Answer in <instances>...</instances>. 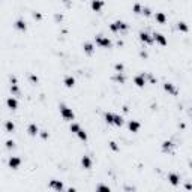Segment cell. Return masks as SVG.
Here are the masks:
<instances>
[{
    "instance_id": "4",
    "label": "cell",
    "mask_w": 192,
    "mask_h": 192,
    "mask_svg": "<svg viewBox=\"0 0 192 192\" xmlns=\"http://www.w3.org/2000/svg\"><path fill=\"white\" fill-rule=\"evenodd\" d=\"M153 41L158 42V44H159V45H162V47H165V45L168 44L167 38H165L162 33H153Z\"/></svg>"
},
{
    "instance_id": "5",
    "label": "cell",
    "mask_w": 192,
    "mask_h": 192,
    "mask_svg": "<svg viewBox=\"0 0 192 192\" xmlns=\"http://www.w3.org/2000/svg\"><path fill=\"white\" fill-rule=\"evenodd\" d=\"M8 164H9V167H11L12 170H18L20 165H21V158H18V156H11Z\"/></svg>"
},
{
    "instance_id": "8",
    "label": "cell",
    "mask_w": 192,
    "mask_h": 192,
    "mask_svg": "<svg viewBox=\"0 0 192 192\" xmlns=\"http://www.w3.org/2000/svg\"><path fill=\"white\" fill-rule=\"evenodd\" d=\"M90 6H92V9H93L95 12H99V11L104 8V2H102V0H92Z\"/></svg>"
},
{
    "instance_id": "10",
    "label": "cell",
    "mask_w": 192,
    "mask_h": 192,
    "mask_svg": "<svg viewBox=\"0 0 192 192\" xmlns=\"http://www.w3.org/2000/svg\"><path fill=\"white\" fill-rule=\"evenodd\" d=\"M6 105H8L9 110H17V108H18V101H17L14 96H11V98L6 99Z\"/></svg>"
},
{
    "instance_id": "17",
    "label": "cell",
    "mask_w": 192,
    "mask_h": 192,
    "mask_svg": "<svg viewBox=\"0 0 192 192\" xmlns=\"http://www.w3.org/2000/svg\"><path fill=\"white\" fill-rule=\"evenodd\" d=\"M155 20L159 23V24H165L167 23V15L164 12H156L155 14Z\"/></svg>"
},
{
    "instance_id": "20",
    "label": "cell",
    "mask_w": 192,
    "mask_h": 192,
    "mask_svg": "<svg viewBox=\"0 0 192 192\" xmlns=\"http://www.w3.org/2000/svg\"><path fill=\"white\" fill-rule=\"evenodd\" d=\"M83 48H84V53H86V54H89V56H90V54H93V51H95V45H93L92 42H86Z\"/></svg>"
},
{
    "instance_id": "25",
    "label": "cell",
    "mask_w": 192,
    "mask_h": 192,
    "mask_svg": "<svg viewBox=\"0 0 192 192\" xmlns=\"http://www.w3.org/2000/svg\"><path fill=\"white\" fill-rule=\"evenodd\" d=\"M171 146H173V143H171L170 140H167V141L162 143V150H164V152H168V150L171 149Z\"/></svg>"
},
{
    "instance_id": "2",
    "label": "cell",
    "mask_w": 192,
    "mask_h": 192,
    "mask_svg": "<svg viewBox=\"0 0 192 192\" xmlns=\"http://www.w3.org/2000/svg\"><path fill=\"white\" fill-rule=\"evenodd\" d=\"M60 114H62V117H63L65 120H69V122L74 120V117H75L72 108H69V107H66V105H60Z\"/></svg>"
},
{
    "instance_id": "24",
    "label": "cell",
    "mask_w": 192,
    "mask_h": 192,
    "mask_svg": "<svg viewBox=\"0 0 192 192\" xmlns=\"http://www.w3.org/2000/svg\"><path fill=\"white\" fill-rule=\"evenodd\" d=\"M77 137H78L81 141H87V134H86L83 129H80L78 132H77Z\"/></svg>"
},
{
    "instance_id": "11",
    "label": "cell",
    "mask_w": 192,
    "mask_h": 192,
    "mask_svg": "<svg viewBox=\"0 0 192 192\" xmlns=\"http://www.w3.org/2000/svg\"><path fill=\"white\" fill-rule=\"evenodd\" d=\"M128 128H129V131H131V132H138V131H140V128H141V125H140V122H137V120H129Z\"/></svg>"
},
{
    "instance_id": "21",
    "label": "cell",
    "mask_w": 192,
    "mask_h": 192,
    "mask_svg": "<svg viewBox=\"0 0 192 192\" xmlns=\"http://www.w3.org/2000/svg\"><path fill=\"white\" fill-rule=\"evenodd\" d=\"M114 80H116L117 83H120V84H123L126 78H125V75H123V72H117V74H116V77H114Z\"/></svg>"
},
{
    "instance_id": "15",
    "label": "cell",
    "mask_w": 192,
    "mask_h": 192,
    "mask_svg": "<svg viewBox=\"0 0 192 192\" xmlns=\"http://www.w3.org/2000/svg\"><path fill=\"white\" fill-rule=\"evenodd\" d=\"M140 39H141V42H144V44H152V42H153V38H150V35H149L147 32H141V33H140Z\"/></svg>"
},
{
    "instance_id": "28",
    "label": "cell",
    "mask_w": 192,
    "mask_h": 192,
    "mask_svg": "<svg viewBox=\"0 0 192 192\" xmlns=\"http://www.w3.org/2000/svg\"><path fill=\"white\" fill-rule=\"evenodd\" d=\"M141 9H143V6H141L140 3H135V5L132 6V11H134L135 14H141Z\"/></svg>"
},
{
    "instance_id": "19",
    "label": "cell",
    "mask_w": 192,
    "mask_h": 192,
    "mask_svg": "<svg viewBox=\"0 0 192 192\" xmlns=\"http://www.w3.org/2000/svg\"><path fill=\"white\" fill-rule=\"evenodd\" d=\"M113 125L114 126H122L123 125V117L119 116V114H114L113 116Z\"/></svg>"
},
{
    "instance_id": "14",
    "label": "cell",
    "mask_w": 192,
    "mask_h": 192,
    "mask_svg": "<svg viewBox=\"0 0 192 192\" xmlns=\"http://www.w3.org/2000/svg\"><path fill=\"white\" fill-rule=\"evenodd\" d=\"M168 180H170V183H171L173 186H177V185L180 183V177H179V174H176V173H170V174H168Z\"/></svg>"
},
{
    "instance_id": "13",
    "label": "cell",
    "mask_w": 192,
    "mask_h": 192,
    "mask_svg": "<svg viewBox=\"0 0 192 192\" xmlns=\"http://www.w3.org/2000/svg\"><path fill=\"white\" fill-rule=\"evenodd\" d=\"M27 132H29L30 137H36L38 134H39V128L36 126V123H30L29 128H27Z\"/></svg>"
},
{
    "instance_id": "33",
    "label": "cell",
    "mask_w": 192,
    "mask_h": 192,
    "mask_svg": "<svg viewBox=\"0 0 192 192\" xmlns=\"http://www.w3.org/2000/svg\"><path fill=\"white\" fill-rule=\"evenodd\" d=\"M114 68H116L117 72H122V71H123V65H122V63H116V66H114Z\"/></svg>"
},
{
    "instance_id": "31",
    "label": "cell",
    "mask_w": 192,
    "mask_h": 192,
    "mask_svg": "<svg viewBox=\"0 0 192 192\" xmlns=\"http://www.w3.org/2000/svg\"><path fill=\"white\" fill-rule=\"evenodd\" d=\"M11 92H12L14 95H18V92H20L18 86H17V84H12V86H11Z\"/></svg>"
},
{
    "instance_id": "7",
    "label": "cell",
    "mask_w": 192,
    "mask_h": 192,
    "mask_svg": "<svg viewBox=\"0 0 192 192\" xmlns=\"http://www.w3.org/2000/svg\"><path fill=\"white\" fill-rule=\"evenodd\" d=\"M81 165H83V168L90 170V168H92V165H93L92 158H90V156H83V158H81Z\"/></svg>"
},
{
    "instance_id": "1",
    "label": "cell",
    "mask_w": 192,
    "mask_h": 192,
    "mask_svg": "<svg viewBox=\"0 0 192 192\" xmlns=\"http://www.w3.org/2000/svg\"><path fill=\"white\" fill-rule=\"evenodd\" d=\"M95 41H96V45H99L101 48H110L111 47V41L108 39V36L98 35V36H95Z\"/></svg>"
},
{
    "instance_id": "36",
    "label": "cell",
    "mask_w": 192,
    "mask_h": 192,
    "mask_svg": "<svg viewBox=\"0 0 192 192\" xmlns=\"http://www.w3.org/2000/svg\"><path fill=\"white\" fill-rule=\"evenodd\" d=\"M33 15H35V18H38V20H41V18H42V15H41V14H36V12H35Z\"/></svg>"
},
{
    "instance_id": "30",
    "label": "cell",
    "mask_w": 192,
    "mask_h": 192,
    "mask_svg": "<svg viewBox=\"0 0 192 192\" xmlns=\"http://www.w3.org/2000/svg\"><path fill=\"white\" fill-rule=\"evenodd\" d=\"M110 147H111V150H113V152H119V146H117V143L111 141V143H110Z\"/></svg>"
},
{
    "instance_id": "29",
    "label": "cell",
    "mask_w": 192,
    "mask_h": 192,
    "mask_svg": "<svg viewBox=\"0 0 192 192\" xmlns=\"http://www.w3.org/2000/svg\"><path fill=\"white\" fill-rule=\"evenodd\" d=\"M141 14L146 15V17H150V15H152V11H150V8H143V9H141Z\"/></svg>"
},
{
    "instance_id": "32",
    "label": "cell",
    "mask_w": 192,
    "mask_h": 192,
    "mask_svg": "<svg viewBox=\"0 0 192 192\" xmlns=\"http://www.w3.org/2000/svg\"><path fill=\"white\" fill-rule=\"evenodd\" d=\"M96 189H98V191H107V192H108V191H110V186H107V185H99Z\"/></svg>"
},
{
    "instance_id": "35",
    "label": "cell",
    "mask_w": 192,
    "mask_h": 192,
    "mask_svg": "<svg viewBox=\"0 0 192 192\" xmlns=\"http://www.w3.org/2000/svg\"><path fill=\"white\" fill-rule=\"evenodd\" d=\"M30 80H32V83H38V77L36 75H30Z\"/></svg>"
},
{
    "instance_id": "16",
    "label": "cell",
    "mask_w": 192,
    "mask_h": 192,
    "mask_svg": "<svg viewBox=\"0 0 192 192\" xmlns=\"http://www.w3.org/2000/svg\"><path fill=\"white\" fill-rule=\"evenodd\" d=\"M15 29H17V30H20V32H26V29H27L26 21H24L23 18L17 20V21H15Z\"/></svg>"
},
{
    "instance_id": "27",
    "label": "cell",
    "mask_w": 192,
    "mask_h": 192,
    "mask_svg": "<svg viewBox=\"0 0 192 192\" xmlns=\"http://www.w3.org/2000/svg\"><path fill=\"white\" fill-rule=\"evenodd\" d=\"M177 27H179V30H180V32H185V33L189 30V29H188V26H186V23H183V21H180Z\"/></svg>"
},
{
    "instance_id": "9",
    "label": "cell",
    "mask_w": 192,
    "mask_h": 192,
    "mask_svg": "<svg viewBox=\"0 0 192 192\" xmlns=\"http://www.w3.org/2000/svg\"><path fill=\"white\" fill-rule=\"evenodd\" d=\"M63 84H65V87H68V89H72V87L75 86V78H74L72 75H68V77H65Z\"/></svg>"
},
{
    "instance_id": "37",
    "label": "cell",
    "mask_w": 192,
    "mask_h": 192,
    "mask_svg": "<svg viewBox=\"0 0 192 192\" xmlns=\"http://www.w3.org/2000/svg\"><path fill=\"white\" fill-rule=\"evenodd\" d=\"M41 135H42V138H48V134H47V132H42Z\"/></svg>"
},
{
    "instance_id": "3",
    "label": "cell",
    "mask_w": 192,
    "mask_h": 192,
    "mask_svg": "<svg viewBox=\"0 0 192 192\" xmlns=\"http://www.w3.org/2000/svg\"><path fill=\"white\" fill-rule=\"evenodd\" d=\"M110 29H111V32L117 33V32H123V30H126V29H128V24H126L125 21L117 20V21H114V23L110 26Z\"/></svg>"
},
{
    "instance_id": "6",
    "label": "cell",
    "mask_w": 192,
    "mask_h": 192,
    "mask_svg": "<svg viewBox=\"0 0 192 192\" xmlns=\"http://www.w3.org/2000/svg\"><path fill=\"white\" fill-rule=\"evenodd\" d=\"M134 84H135L137 87H144V84H146L144 74H140V75H137V77H135V78H134Z\"/></svg>"
},
{
    "instance_id": "34",
    "label": "cell",
    "mask_w": 192,
    "mask_h": 192,
    "mask_svg": "<svg viewBox=\"0 0 192 192\" xmlns=\"http://www.w3.org/2000/svg\"><path fill=\"white\" fill-rule=\"evenodd\" d=\"M14 144H15V143H14L12 140H8V141H6V147H8V149H12Z\"/></svg>"
},
{
    "instance_id": "12",
    "label": "cell",
    "mask_w": 192,
    "mask_h": 192,
    "mask_svg": "<svg viewBox=\"0 0 192 192\" xmlns=\"http://www.w3.org/2000/svg\"><path fill=\"white\" fill-rule=\"evenodd\" d=\"M50 188H51V189H54V191H59V192H60V191H63V188H65V186H63V183H62L60 180H51V182H50Z\"/></svg>"
},
{
    "instance_id": "26",
    "label": "cell",
    "mask_w": 192,
    "mask_h": 192,
    "mask_svg": "<svg viewBox=\"0 0 192 192\" xmlns=\"http://www.w3.org/2000/svg\"><path fill=\"white\" fill-rule=\"evenodd\" d=\"M113 116H114V113H107L105 114V122L108 125H113Z\"/></svg>"
},
{
    "instance_id": "22",
    "label": "cell",
    "mask_w": 192,
    "mask_h": 192,
    "mask_svg": "<svg viewBox=\"0 0 192 192\" xmlns=\"http://www.w3.org/2000/svg\"><path fill=\"white\" fill-rule=\"evenodd\" d=\"M69 129H71V132H74V134H77V132H78V131L81 129V126H80L78 123H74V122H72V123L69 125Z\"/></svg>"
},
{
    "instance_id": "18",
    "label": "cell",
    "mask_w": 192,
    "mask_h": 192,
    "mask_svg": "<svg viewBox=\"0 0 192 192\" xmlns=\"http://www.w3.org/2000/svg\"><path fill=\"white\" fill-rule=\"evenodd\" d=\"M164 90L168 92L170 95H177V90H176L174 84H171V83H165V84H164Z\"/></svg>"
},
{
    "instance_id": "23",
    "label": "cell",
    "mask_w": 192,
    "mask_h": 192,
    "mask_svg": "<svg viewBox=\"0 0 192 192\" xmlns=\"http://www.w3.org/2000/svg\"><path fill=\"white\" fill-rule=\"evenodd\" d=\"M5 128H6V131H8V132H14L15 125H14V122H12V120H8V122H6V125H5Z\"/></svg>"
}]
</instances>
